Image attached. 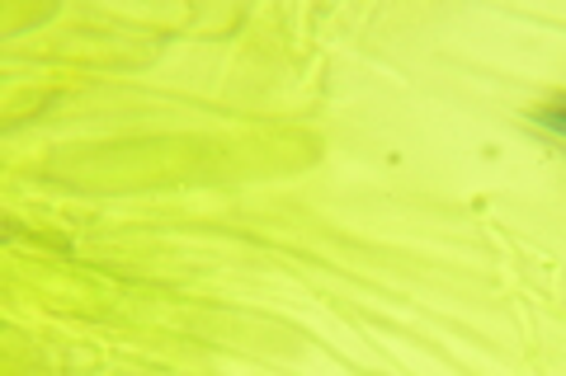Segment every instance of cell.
Listing matches in <instances>:
<instances>
[{
	"label": "cell",
	"mask_w": 566,
	"mask_h": 376,
	"mask_svg": "<svg viewBox=\"0 0 566 376\" xmlns=\"http://www.w3.org/2000/svg\"><path fill=\"white\" fill-rule=\"evenodd\" d=\"M528 122L566 155V95H553V99H543L538 109H528Z\"/></svg>",
	"instance_id": "obj_1"
}]
</instances>
